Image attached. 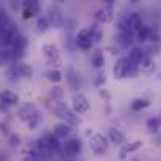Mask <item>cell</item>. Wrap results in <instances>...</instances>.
Instances as JSON below:
<instances>
[{
	"label": "cell",
	"instance_id": "2e32d148",
	"mask_svg": "<svg viewBox=\"0 0 161 161\" xmlns=\"http://www.w3.org/2000/svg\"><path fill=\"white\" fill-rule=\"evenodd\" d=\"M72 133H74V127H70L69 124H64V122H58L56 125H53V135L58 139H69L72 138Z\"/></svg>",
	"mask_w": 161,
	"mask_h": 161
},
{
	"label": "cell",
	"instance_id": "7bdbcfd3",
	"mask_svg": "<svg viewBox=\"0 0 161 161\" xmlns=\"http://www.w3.org/2000/svg\"><path fill=\"white\" fill-rule=\"evenodd\" d=\"M0 161H6V160H5V158H3V157H2V155H0Z\"/></svg>",
	"mask_w": 161,
	"mask_h": 161
},
{
	"label": "cell",
	"instance_id": "ac0fdd59",
	"mask_svg": "<svg viewBox=\"0 0 161 161\" xmlns=\"http://www.w3.org/2000/svg\"><path fill=\"white\" fill-rule=\"evenodd\" d=\"M155 31H158V30H157L153 25L144 24V25L139 28V31L136 33V39H138L139 42H142V44H147V42L152 41V36L155 35Z\"/></svg>",
	"mask_w": 161,
	"mask_h": 161
},
{
	"label": "cell",
	"instance_id": "836d02e7",
	"mask_svg": "<svg viewBox=\"0 0 161 161\" xmlns=\"http://www.w3.org/2000/svg\"><path fill=\"white\" fill-rule=\"evenodd\" d=\"M41 119H42V114H41V111H38V113H35L33 116H31V119L27 122V125H28V128L30 130H35L38 125H39V122H41Z\"/></svg>",
	"mask_w": 161,
	"mask_h": 161
},
{
	"label": "cell",
	"instance_id": "ba28073f",
	"mask_svg": "<svg viewBox=\"0 0 161 161\" xmlns=\"http://www.w3.org/2000/svg\"><path fill=\"white\" fill-rule=\"evenodd\" d=\"M47 19L50 22V27L53 28H61L64 25V11L59 5H50L47 11Z\"/></svg>",
	"mask_w": 161,
	"mask_h": 161
},
{
	"label": "cell",
	"instance_id": "d590c367",
	"mask_svg": "<svg viewBox=\"0 0 161 161\" xmlns=\"http://www.w3.org/2000/svg\"><path fill=\"white\" fill-rule=\"evenodd\" d=\"M8 142H9V146H11V147H19V146H20V142H22L20 135H17V133H11V135L8 136Z\"/></svg>",
	"mask_w": 161,
	"mask_h": 161
},
{
	"label": "cell",
	"instance_id": "8fae6325",
	"mask_svg": "<svg viewBox=\"0 0 161 161\" xmlns=\"http://www.w3.org/2000/svg\"><path fill=\"white\" fill-rule=\"evenodd\" d=\"M64 75H66V83H67L69 89L72 92H80V89H81V80H80L78 72L74 67H67Z\"/></svg>",
	"mask_w": 161,
	"mask_h": 161
},
{
	"label": "cell",
	"instance_id": "ab89813d",
	"mask_svg": "<svg viewBox=\"0 0 161 161\" xmlns=\"http://www.w3.org/2000/svg\"><path fill=\"white\" fill-rule=\"evenodd\" d=\"M22 17L27 20V19H30V17H33V13L30 11V9H27V8H24V11H22Z\"/></svg>",
	"mask_w": 161,
	"mask_h": 161
},
{
	"label": "cell",
	"instance_id": "4316f807",
	"mask_svg": "<svg viewBox=\"0 0 161 161\" xmlns=\"http://www.w3.org/2000/svg\"><path fill=\"white\" fill-rule=\"evenodd\" d=\"M146 127H147V131L149 133H158L161 130V120L160 117L157 116V117H149L147 120H146Z\"/></svg>",
	"mask_w": 161,
	"mask_h": 161
},
{
	"label": "cell",
	"instance_id": "f35d334b",
	"mask_svg": "<svg viewBox=\"0 0 161 161\" xmlns=\"http://www.w3.org/2000/svg\"><path fill=\"white\" fill-rule=\"evenodd\" d=\"M20 161H42V160H41L39 157H36V155H31V153H28V152H27V153H25V157H24V158H22Z\"/></svg>",
	"mask_w": 161,
	"mask_h": 161
},
{
	"label": "cell",
	"instance_id": "277c9868",
	"mask_svg": "<svg viewBox=\"0 0 161 161\" xmlns=\"http://www.w3.org/2000/svg\"><path fill=\"white\" fill-rule=\"evenodd\" d=\"M89 147L96 157H103L109 149V141L103 133L94 131V135L89 138Z\"/></svg>",
	"mask_w": 161,
	"mask_h": 161
},
{
	"label": "cell",
	"instance_id": "8d00e7d4",
	"mask_svg": "<svg viewBox=\"0 0 161 161\" xmlns=\"http://www.w3.org/2000/svg\"><path fill=\"white\" fill-rule=\"evenodd\" d=\"M102 38H103V31L97 27V25H94V33H92V41L94 42H100L102 41Z\"/></svg>",
	"mask_w": 161,
	"mask_h": 161
},
{
	"label": "cell",
	"instance_id": "9a60e30c",
	"mask_svg": "<svg viewBox=\"0 0 161 161\" xmlns=\"http://www.w3.org/2000/svg\"><path fill=\"white\" fill-rule=\"evenodd\" d=\"M94 20L97 24H109L114 20V11L113 8H107V6H102L100 9H97L94 13Z\"/></svg>",
	"mask_w": 161,
	"mask_h": 161
},
{
	"label": "cell",
	"instance_id": "cb8c5ba5",
	"mask_svg": "<svg viewBox=\"0 0 161 161\" xmlns=\"http://www.w3.org/2000/svg\"><path fill=\"white\" fill-rule=\"evenodd\" d=\"M91 64L97 69V70H102L103 69V66H105V53H103V50L102 49H97L92 56H91Z\"/></svg>",
	"mask_w": 161,
	"mask_h": 161
},
{
	"label": "cell",
	"instance_id": "30bf717a",
	"mask_svg": "<svg viewBox=\"0 0 161 161\" xmlns=\"http://www.w3.org/2000/svg\"><path fill=\"white\" fill-rule=\"evenodd\" d=\"M131 64L128 63V59L125 56H120L119 59H116L114 66H113V77L116 80H124L128 78V72H130Z\"/></svg>",
	"mask_w": 161,
	"mask_h": 161
},
{
	"label": "cell",
	"instance_id": "e0dca14e",
	"mask_svg": "<svg viewBox=\"0 0 161 161\" xmlns=\"http://www.w3.org/2000/svg\"><path fill=\"white\" fill-rule=\"evenodd\" d=\"M39 109L35 107L33 103H22V105H19V109H17V117L22 120V122H28L30 119H31V116L35 114V113H38Z\"/></svg>",
	"mask_w": 161,
	"mask_h": 161
},
{
	"label": "cell",
	"instance_id": "8992f818",
	"mask_svg": "<svg viewBox=\"0 0 161 161\" xmlns=\"http://www.w3.org/2000/svg\"><path fill=\"white\" fill-rule=\"evenodd\" d=\"M81 150H83V142H81V139L77 138V136H72V138L66 139V141L63 142V147H61L63 155H64V157H69V158L80 155Z\"/></svg>",
	"mask_w": 161,
	"mask_h": 161
},
{
	"label": "cell",
	"instance_id": "52a82bcc",
	"mask_svg": "<svg viewBox=\"0 0 161 161\" xmlns=\"http://www.w3.org/2000/svg\"><path fill=\"white\" fill-rule=\"evenodd\" d=\"M41 52L42 55L46 56V59H47V64H50V66H55V69L61 64V56H59V50H58V47L55 46L53 42H47V44H42V47H41Z\"/></svg>",
	"mask_w": 161,
	"mask_h": 161
},
{
	"label": "cell",
	"instance_id": "9c48e42d",
	"mask_svg": "<svg viewBox=\"0 0 161 161\" xmlns=\"http://www.w3.org/2000/svg\"><path fill=\"white\" fill-rule=\"evenodd\" d=\"M70 102H72V109L77 114H85L91 108V103H89L88 97L83 92H74L72 97H70Z\"/></svg>",
	"mask_w": 161,
	"mask_h": 161
},
{
	"label": "cell",
	"instance_id": "e575fe53",
	"mask_svg": "<svg viewBox=\"0 0 161 161\" xmlns=\"http://www.w3.org/2000/svg\"><path fill=\"white\" fill-rule=\"evenodd\" d=\"M105 81H107L105 72H103V70H97L96 78H94V86H96V88H102V86L105 85Z\"/></svg>",
	"mask_w": 161,
	"mask_h": 161
},
{
	"label": "cell",
	"instance_id": "6da1fadb",
	"mask_svg": "<svg viewBox=\"0 0 161 161\" xmlns=\"http://www.w3.org/2000/svg\"><path fill=\"white\" fill-rule=\"evenodd\" d=\"M44 105L46 108L53 114L55 117H58L61 122H64V124H69L70 127H78L80 124H81V119H80V116L72 109L70 107H67L66 103H63V102H53V100H50L49 97L46 99V102H44Z\"/></svg>",
	"mask_w": 161,
	"mask_h": 161
},
{
	"label": "cell",
	"instance_id": "1f68e13d",
	"mask_svg": "<svg viewBox=\"0 0 161 161\" xmlns=\"http://www.w3.org/2000/svg\"><path fill=\"white\" fill-rule=\"evenodd\" d=\"M99 94H100V97L105 102V113L109 114L111 113V94L108 92L107 89H99Z\"/></svg>",
	"mask_w": 161,
	"mask_h": 161
},
{
	"label": "cell",
	"instance_id": "7402d4cb",
	"mask_svg": "<svg viewBox=\"0 0 161 161\" xmlns=\"http://www.w3.org/2000/svg\"><path fill=\"white\" fill-rule=\"evenodd\" d=\"M27 47H28V39H27L22 33L16 35V36L13 38L11 44H9V49H14V50H25Z\"/></svg>",
	"mask_w": 161,
	"mask_h": 161
},
{
	"label": "cell",
	"instance_id": "74e56055",
	"mask_svg": "<svg viewBox=\"0 0 161 161\" xmlns=\"http://www.w3.org/2000/svg\"><path fill=\"white\" fill-rule=\"evenodd\" d=\"M0 133H2L3 136H6V138H8V136L11 135V130H9V125H8L6 122H2V120H0Z\"/></svg>",
	"mask_w": 161,
	"mask_h": 161
},
{
	"label": "cell",
	"instance_id": "ffe728a7",
	"mask_svg": "<svg viewBox=\"0 0 161 161\" xmlns=\"http://www.w3.org/2000/svg\"><path fill=\"white\" fill-rule=\"evenodd\" d=\"M155 70H157V63H155V59H153L152 56H146L144 61H142L141 66H139V72H141V75L150 77V75L155 74Z\"/></svg>",
	"mask_w": 161,
	"mask_h": 161
},
{
	"label": "cell",
	"instance_id": "d6a6232c",
	"mask_svg": "<svg viewBox=\"0 0 161 161\" xmlns=\"http://www.w3.org/2000/svg\"><path fill=\"white\" fill-rule=\"evenodd\" d=\"M24 8L30 9V11L33 13V16H36V14H39V13H41V6H39V3H38L36 0H28V2H24Z\"/></svg>",
	"mask_w": 161,
	"mask_h": 161
},
{
	"label": "cell",
	"instance_id": "d4e9b609",
	"mask_svg": "<svg viewBox=\"0 0 161 161\" xmlns=\"http://www.w3.org/2000/svg\"><path fill=\"white\" fill-rule=\"evenodd\" d=\"M64 97H66L64 88H61L58 85H55V86L50 88V91H49V99L50 100H53V102H63Z\"/></svg>",
	"mask_w": 161,
	"mask_h": 161
},
{
	"label": "cell",
	"instance_id": "603a6c76",
	"mask_svg": "<svg viewBox=\"0 0 161 161\" xmlns=\"http://www.w3.org/2000/svg\"><path fill=\"white\" fill-rule=\"evenodd\" d=\"M149 105H150V100L149 99H146V97H136V99H133L130 102V109L133 113H139V111L149 108Z\"/></svg>",
	"mask_w": 161,
	"mask_h": 161
},
{
	"label": "cell",
	"instance_id": "4fadbf2b",
	"mask_svg": "<svg viewBox=\"0 0 161 161\" xmlns=\"http://www.w3.org/2000/svg\"><path fill=\"white\" fill-rule=\"evenodd\" d=\"M141 147H142V141H141V139L128 141V142H125V144L120 147V150H119V158H120L122 161H125L127 158H128V155L136 153Z\"/></svg>",
	"mask_w": 161,
	"mask_h": 161
},
{
	"label": "cell",
	"instance_id": "83f0119b",
	"mask_svg": "<svg viewBox=\"0 0 161 161\" xmlns=\"http://www.w3.org/2000/svg\"><path fill=\"white\" fill-rule=\"evenodd\" d=\"M13 64V53L9 47H2L0 49V66H9Z\"/></svg>",
	"mask_w": 161,
	"mask_h": 161
},
{
	"label": "cell",
	"instance_id": "5b68a950",
	"mask_svg": "<svg viewBox=\"0 0 161 161\" xmlns=\"http://www.w3.org/2000/svg\"><path fill=\"white\" fill-rule=\"evenodd\" d=\"M92 33H94V25L91 27H85V28H80L78 33L75 35V46L81 50H89L92 46H94V41H92Z\"/></svg>",
	"mask_w": 161,
	"mask_h": 161
},
{
	"label": "cell",
	"instance_id": "f6af8a7d",
	"mask_svg": "<svg viewBox=\"0 0 161 161\" xmlns=\"http://www.w3.org/2000/svg\"><path fill=\"white\" fill-rule=\"evenodd\" d=\"M66 161H72V160H66Z\"/></svg>",
	"mask_w": 161,
	"mask_h": 161
},
{
	"label": "cell",
	"instance_id": "3957f363",
	"mask_svg": "<svg viewBox=\"0 0 161 161\" xmlns=\"http://www.w3.org/2000/svg\"><path fill=\"white\" fill-rule=\"evenodd\" d=\"M144 25L142 16L141 13H130L125 17H122L117 24V30L119 31H128L131 35H136L139 31V28Z\"/></svg>",
	"mask_w": 161,
	"mask_h": 161
},
{
	"label": "cell",
	"instance_id": "44dd1931",
	"mask_svg": "<svg viewBox=\"0 0 161 161\" xmlns=\"http://www.w3.org/2000/svg\"><path fill=\"white\" fill-rule=\"evenodd\" d=\"M42 138H44L46 144L49 146V149H50V150H53L55 153L61 150V147H63V144H61V139H58V138L55 136L53 131H49V133H46Z\"/></svg>",
	"mask_w": 161,
	"mask_h": 161
},
{
	"label": "cell",
	"instance_id": "7a4b0ae2",
	"mask_svg": "<svg viewBox=\"0 0 161 161\" xmlns=\"http://www.w3.org/2000/svg\"><path fill=\"white\" fill-rule=\"evenodd\" d=\"M33 74H35L33 67H31L30 64H27V63H22V61L13 63V64H9L8 69H6V77H8L9 81H17L19 78H27V80H30V78L33 77Z\"/></svg>",
	"mask_w": 161,
	"mask_h": 161
},
{
	"label": "cell",
	"instance_id": "4dcf8cb0",
	"mask_svg": "<svg viewBox=\"0 0 161 161\" xmlns=\"http://www.w3.org/2000/svg\"><path fill=\"white\" fill-rule=\"evenodd\" d=\"M46 78H47L50 83L58 85V83L63 80V72H61L59 69H49V70L46 72Z\"/></svg>",
	"mask_w": 161,
	"mask_h": 161
},
{
	"label": "cell",
	"instance_id": "f1b7e54d",
	"mask_svg": "<svg viewBox=\"0 0 161 161\" xmlns=\"http://www.w3.org/2000/svg\"><path fill=\"white\" fill-rule=\"evenodd\" d=\"M49 28H50V22H49L47 16H39L38 20H36V33L38 35H44Z\"/></svg>",
	"mask_w": 161,
	"mask_h": 161
},
{
	"label": "cell",
	"instance_id": "f546056e",
	"mask_svg": "<svg viewBox=\"0 0 161 161\" xmlns=\"http://www.w3.org/2000/svg\"><path fill=\"white\" fill-rule=\"evenodd\" d=\"M133 41V35L128 33V31H117V36H116V42L122 47H127L128 44H131Z\"/></svg>",
	"mask_w": 161,
	"mask_h": 161
},
{
	"label": "cell",
	"instance_id": "484cf974",
	"mask_svg": "<svg viewBox=\"0 0 161 161\" xmlns=\"http://www.w3.org/2000/svg\"><path fill=\"white\" fill-rule=\"evenodd\" d=\"M11 25H13V20H11L9 14H8L3 8H0V35H2L3 31H6Z\"/></svg>",
	"mask_w": 161,
	"mask_h": 161
},
{
	"label": "cell",
	"instance_id": "b9f144b4",
	"mask_svg": "<svg viewBox=\"0 0 161 161\" xmlns=\"http://www.w3.org/2000/svg\"><path fill=\"white\" fill-rule=\"evenodd\" d=\"M157 77H158V80H160V81H161V70H160V72H158V75H157Z\"/></svg>",
	"mask_w": 161,
	"mask_h": 161
},
{
	"label": "cell",
	"instance_id": "5bb4252c",
	"mask_svg": "<svg viewBox=\"0 0 161 161\" xmlns=\"http://www.w3.org/2000/svg\"><path fill=\"white\" fill-rule=\"evenodd\" d=\"M125 58L128 59V63H130L131 66H136V67H139V66H141V63H142V61H144V58H146L144 47H139V46H136V47H131V49L128 50V55H127Z\"/></svg>",
	"mask_w": 161,
	"mask_h": 161
},
{
	"label": "cell",
	"instance_id": "7c38bea8",
	"mask_svg": "<svg viewBox=\"0 0 161 161\" xmlns=\"http://www.w3.org/2000/svg\"><path fill=\"white\" fill-rule=\"evenodd\" d=\"M108 141L111 142V144H114V146H124L125 142H128L127 141V135L119 128V127H109L108 128V135H107Z\"/></svg>",
	"mask_w": 161,
	"mask_h": 161
},
{
	"label": "cell",
	"instance_id": "d6986e66",
	"mask_svg": "<svg viewBox=\"0 0 161 161\" xmlns=\"http://www.w3.org/2000/svg\"><path fill=\"white\" fill-rule=\"evenodd\" d=\"M0 102L3 105H6L8 108H11V107H19L20 99H19V96L16 92H13L9 89H5V91L0 92Z\"/></svg>",
	"mask_w": 161,
	"mask_h": 161
},
{
	"label": "cell",
	"instance_id": "ee69618b",
	"mask_svg": "<svg viewBox=\"0 0 161 161\" xmlns=\"http://www.w3.org/2000/svg\"><path fill=\"white\" fill-rule=\"evenodd\" d=\"M158 117H160V120H161V111H160V114H158Z\"/></svg>",
	"mask_w": 161,
	"mask_h": 161
},
{
	"label": "cell",
	"instance_id": "60d3db41",
	"mask_svg": "<svg viewBox=\"0 0 161 161\" xmlns=\"http://www.w3.org/2000/svg\"><path fill=\"white\" fill-rule=\"evenodd\" d=\"M131 161H142V160H141V158H138V157H136V158H133V160H131Z\"/></svg>",
	"mask_w": 161,
	"mask_h": 161
}]
</instances>
